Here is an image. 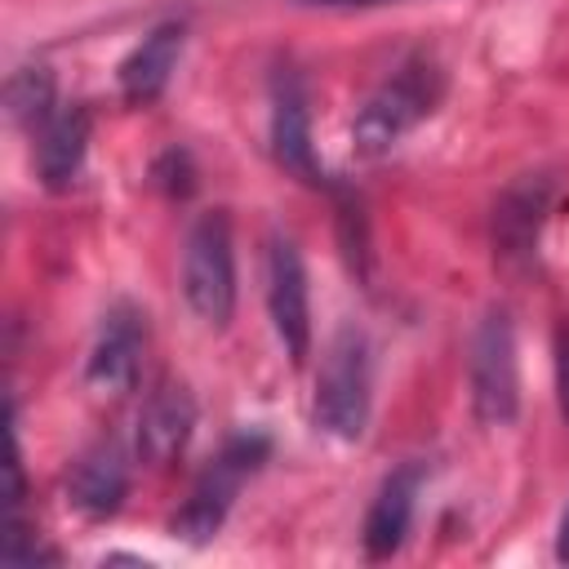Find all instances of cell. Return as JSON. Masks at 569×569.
<instances>
[{
  "instance_id": "obj_1",
  "label": "cell",
  "mask_w": 569,
  "mask_h": 569,
  "mask_svg": "<svg viewBox=\"0 0 569 569\" xmlns=\"http://www.w3.org/2000/svg\"><path fill=\"white\" fill-rule=\"evenodd\" d=\"M445 98V71L431 53H413L405 58L356 111L351 120V147L356 156L373 160L387 156L409 129H418Z\"/></svg>"
},
{
  "instance_id": "obj_2",
  "label": "cell",
  "mask_w": 569,
  "mask_h": 569,
  "mask_svg": "<svg viewBox=\"0 0 569 569\" xmlns=\"http://www.w3.org/2000/svg\"><path fill=\"white\" fill-rule=\"evenodd\" d=\"M182 298L200 325L227 329L236 311V244L227 209H209L191 222L182 249Z\"/></svg>"
},
{
  "instance_id": "obj_3",
  "label": "cell",
  "mask_w": 569,
  "mask_h": 569,
  "mask_svg": "<svg viewBox=\"0 0 569 569\" xmlns=\"http://www.w3.org/2000/svg\"><path fill=\"white\" fill-rule=\"evenodd\" d=\"M373 400V369H369V338L360 325H342L325 351L316 378V422L338 440H360L369 427Z\"/></svg>"
},
{
  "instance_id": "obj_4",
  "label": "cell",
  "mask_w": 569,
  "mask_h": 569,
  "mask_svg": "<svg viewBox=\"0 0 569 569\" xmlns=\"http://www.w3.org/2000/svg\"><path fill=\"white\" fill-rule=\"evenodd\" d=\"M262 458H267V436H258V431L231 436V440L222 445V453L200 471V480L191 485L187 502L173 511L169 529H173L182 542H191V547L209 542V538L222 529V520H227V511H231L240 485L262 467Z\"/></svg>"
},
{
  "instance_id": "obj_5",
  "label": "cell",
  "mask_w": 569,
  "mask_h": 569,
  "mask_svg": "<svg viewBox=\"0 0 569 569\" xmlns=\"http://www.w3.org/2000/svg\"><path fill=\"white\" fill-rule=\"evenodd\" d=\"M471 409L485 427H507L520 413V360H516V325L507 307H489L471 333L467 356Z\"/></svg>"
},
{
  "instance_id": "obj_6",
  "label": "cell",
  "mask_w": 569,
  "mask_h": 569,
  "mask_svg": "<svg viewBox=\"0 0 569 569\" xmlns=\"http://www.w3.org/2000/svg\"><path fill=\"white\" fill-rule=\"evenodd\" d=\"M267 311L284 356L302 365L311 351V293H307L302 253L289 236H271L267 244Z\"/></svg>"
},
{
  "instance_id": "obj_7",
  "label": "cell",
  "mask_w": 569,
  "mask_h": 569,
  "mask_svg": "<svg viewBox=\"0 0 569 569\" xmlns=\"http://www.w3.org/2000/svg\"><path fill=\"white\" fill-rule=\"evenodd\" d=\"M551 173H520L493 204V222H489V236H493V253L498 262L516 267V262H529L533 249H538V236H542V222L551 213Z\"/></svg>"
},
{
  "instance_id": "obj_8",
  "label": "cell",
  "mask_w": 569,
  "mask_h": 569,
  "mask_svg": "<svg viewBox=\"0 0 569 569\" xmlns=\"http://www.w3.org/2000/svg\"><path fill=\"white\" fill-rule=\"evenodd\" d=\"M271 151L280 160V169H289L293 178L320 187L325 173L316 164V147H311V102H307V84L293 67H276L271 76Z\"/></svg>"
},
{
  "instance_id": "obj_9",
  "label": "cell",
  "mask_w": 569,
  "mask_h": 569,
  "mask_svg": "<svg viewBox=\"0 0 569 569\" xmlns=\"http://www.w3.org/2000/svg\"><path fill=\"white\" fill-rule=\"evenodd\" d=\"M142 342H147V316L133 302H116L102 316L98 342L89 351L84 378L93 391L102 396H124L138 378V360H142Z\"/></svg>"
},
{
  "instance_id": "obj_10",
  "label": "cell",
  "mask_w": 569,
  "mask_h": 569,
  "mask_svg": "<svg viewBox=\"0 0 569 569\" xmlns=\"http://www.w3.org/2000/svg\"><path fill=\"white\" fill-rule=\"evenodd\" d=\"M196 431V396L182 387V382H160L142 413H138V427H133V445H138V458L151 462V467H169L187 440Z\"/></svg>"
},
{
  "instance_id": "obj_11",
  "label": "cell",
  "mask_w": 569,
  "mask_h": 569,
  "mask_svg": "<svg viewBox=\"0 0 569 569\" xmlns=\"http://www.w3.org/2000/svg\"><path fill=\"white\" fill-rule=\"evenodd\" d=\"M124 493H129V453H124L120 440H98V445H89V449L71 462V471H67V498H71V507H76L80 516H89V520L116 516L120 502H124Z\"/></svg>"
},
{
  "instance_id": "obj_12",
  "label": "cell",
  "mask_w": 569,
  "mask_h": 569,
  "mask_svg": "<svg viewBox=\"0 0 569 569\" xmlns=\"http://www.w3.org/2000/svg\"><path fill=\"white\" fill-rule=\"evenodd\" d=\"M418 485H422V462H413V458L405 467H396L378 485V493H373V502L365 511V533H360L369 560H387V556L400 551V542H405V533L413 525Z\"/></svg>"
},
{
  "instance_id": "obj_13",
  "label": "cell",
  "mask_w": 569,
  "mask_h": 569,
  "mask_svg": "<svg viewBox=\"0 0 569 569\" xmlns=\"http://www.w3.org/2000/svg\"><path fill=\"white\" fill-rule=\"evenodd\" d=\"M182 44H187V27L182 22H156L133 49L129 58L120 62V93L138 107L156 102L182 58Z\"/></svg>"
},
{
  "instance_id": "obj_14",
  "label": "cell",
  "mask_w": 569,
  "mask_h": 569,
  "mask_svg": "<svg viewBox=\"0 0 569 569\" xmlns=\"http://www.w3.org/2000/svg\"><path fill=\"white\" fill-rule=\"evenodd\" d=\"M84 151H89V111L84 107H67V111H53L44 124H40V138H36V169H40V182L49 191H67L84 164Z\"/></svg>"
},
{
  "instance_id": "obj_15",
  "label": "cell",
  "mask_w": 569,
  "mask_h": 569,
  "mask_svg": "<svg viewBox=\"0 0 569 569\" xmlns=\"http://www.w3.org/2000/svg\"><path fill=\"white\" fill-rule=\"evenodd\" d=\"M53 71L49 67H18L4 84V107L13 124H44L53 116Z\"/></svg>"
},
{
  "instance_id": "obj_16",
  "label": "cell",
  "mask_w": 569,
  "mask_h": 569,
  "mask_svg": "<svg viewBox=\"0 0 569 569\" xmlns=\"http://www.w3.org/2000/svg\"><path fill=\"white\" fill-rule=\"evenodd\" d=\"M151 182L164 191V196H191V187H196V164H191V156L182 151V147H169L156 164H151Z\"/></svg>"
},
{
  "instance_id": "obj_17",
  "label": "cell",
  "mask_w": 569,
  "mask_h": 569,
  "mask_svg": "<svg viewBox=\"0 0 569 569\" xmlns=\"http://www.w3.org/2000/svg\"><path fill=\"white\" fill-rule=\"evenodd\" d=\"M551 351H556V400H560V418L569 422V316L556 320Z\"/></svg>"
},
{
  "instance_id": "obj_18",
  "label": "cell",
  "mask_w": 569,
  "mask_h": 569,
  "mask_svg": "<svg viewBox=\"0 0 569 569\" xmlns=\"http://www.w3.org/2000/svg\"><path fill=\"white\" fill-rule=\"evenodd\" d=\"M556 560H560V565H569V507H565V516H560V533H556Z\"/></svg>"
},
{
  "instance_id": "obj_19",
  "label": "cell",
  "mask_w": 569,
  "mask_h": 569,
  "mask_svg": "<svg viewBox=\"0 0 569 569\" xmlns=\"http://www.w3.org/2000/svg\"><path fill=\"white\" fill-rule=\"evenodd\" d=\"M302 4H329V9H347V4H382V0H302Z\"/></svg>"
}]
</instances>
